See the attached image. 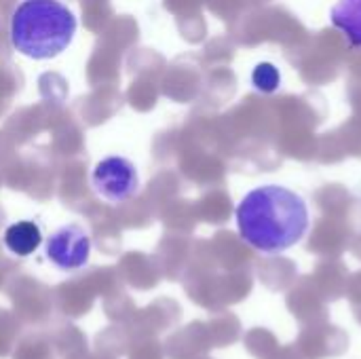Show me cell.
Masks as SVG:
<instances>
[{"label":"cell","mask_w":361,"mask_h":359,"mask_svg":"<svg viewBox=\"0 0 361 359\" xmlns=\"http://www.w3.org/2000/svg\"><path fill=\"white\" fill-rule=\"evenodd\" d=\"M2 243L13 256L27 258L40 248L42 231L32 220H19V222H13V224L6 226V231L2 235Z\"/></svg>","instance_id":"cell-5"},{"label":"cell","mask_w":361,"mask_h":359,"mask_svg":"<svg viewBox=\"0 0 361 359\" xmlns=\"http://www.w3.org/2000/svg\"><path fill=\"white\" fill-rule=\"evenodd\" d=\"M76 15L61 0H21L8 21L13 49L42 61L61 55L76 36Z\"/></svg>","instance_id":"cell-2"},{"label":"cell","mask_w":361,"mask_h":359,"mask_svg":"<svg viewBox=\"0 0 361 359\" xmlns=\"http://www.w3.org/2000/svg\"><path fill=\"white\" fill-rule=\"evenodd\" d=\"M44 254L59 271H80L89 264L91 237L80 224H63L49 235L44 243Z\"/></svg>","instance_id":"cell-4"},{"label":"cell","mask_w":361,"mask_h":359,"mask_svg":"<svg viewBox=\"0 0 361 359\" xmlns=\"http://www.w3.org/2000/svg\"><path fill=\"white\" fill-rule=\"evenodd\" d=\"M95 195L112 205L133 199L140 190L137 167L125 157H106L91 171Z\"/></svg>","instance_id":"cell-3"},{"label":"cell","mask_w":361,"mask_h":359,"mask_svg":"<svg viewBox=\"0 0 361 359\" xmlns=\"http://www.w3.org/2000/svg\"><path fill=\"white\" fill-rule=\"evenodd\" d=\"M241 239L262 254H281L294 248L309 231L305 199L277 184L250 190L235 212Z\"/></svg>","instance_id":"cell-1"},{"label":"cell","mask_w":361,"mask_h":359,"mask_svg":"<svg viewBox=\"0 0 361 359\" xmlns=\"http://www.w3.org/2000/svg\"><path fill=\"white\" fill-rule=\"evenodd\" d=\"M330 21L347 36L351 49H361V0H336Z\"/></svg>","instance_id":"cell-6"},{"label":"cell","mask_w":361,"mask_h":359,"mask_svg":"<svg viewBox=\"0 0 361 359\" xmlns=\"http://www.w3.org/2000/svg\"><path fill=\"white\" fill-rule=\"evenodd\" d=\"M252 83L258 91L262 93H275L279 87H281V74L279 70L269 63V61H262L254 68L252 72Z\"/></svg>","instance_id":"cell-7"}]
</instances>
